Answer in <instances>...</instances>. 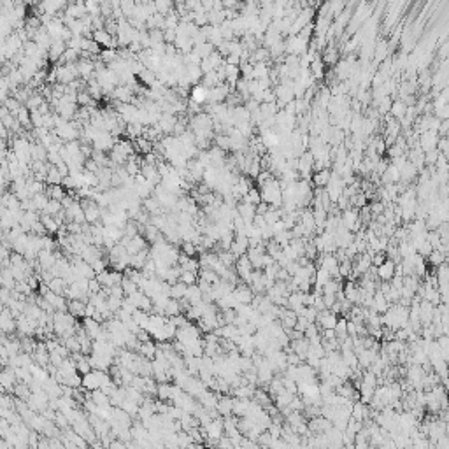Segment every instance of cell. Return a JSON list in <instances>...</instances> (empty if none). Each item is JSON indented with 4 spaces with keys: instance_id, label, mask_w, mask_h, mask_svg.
<instances>
[{
    "instance_id": "6da1fadb",
    "label": "cell",
    "mask_w": 449,
    "mask_h": 449,
    "mask_svg": "<svg viewBox=\"0 0 449 449\" xmlns=\"http://www.w3.org/2000/svg\"><path fill=\"white\" fill-rule=\"evenodd\" d=\"M114 379L109 375V372L105 370H98V368H93L91 372L83 375V388L86 391H93V390H100V388L107 386Z\"/></svg>"
},
{
    "instance_id": "7a4b0ae2",
    "label": "cell",
    "mask_w": 449,
    "mask_h": 449,
    "mask_svg": "<svg viewBox=\"0 0 449 449\" xmlns=\"http://www.w3.org/2000/svg\"><path fill=\"white\" fill-rule=\"evenodd\" d=\"M81 204L83 209H85V216H86V223L90 225H95L102 219V207L97 204V200H93V198H81Z\"/></svg>"
},
{
    "instance_id": "3957f363",
    "label": "cell",
    "mask_w": 449,
    "mask_h": 449,
    "mask_svg": "<svg viewBox=\"0 0 449 449\" xmlns=\"http://www.w3.org/2000/svg\"><path fill=\"white\" fill-rule=\"evenodd\" d=\"M0 328H2V332L7 335L14 334V332H18V319H16V316L12 314V311L7 307V305H4L2 307V316H0Z\"/></svg>"
},
{
    "instance_id": "277c9868",
    "label": "cell",
    "mask_w": 449,
    "mask_h": 449,
    "mask_svg": "<svg viewBox=\"0 0 449 449\" xmlns=\"http://www.w3.org/2000/svg\"><path fill=\"white\" fill-rule=\"evenodd\" d=\"M337 321H339V314H335L332 309H325L318 314V319H316V323L321 330L325 328H335L337 327Z\"/></svg>"
},
{
    "instance_id": "5b68a950",
    "label": "cell",
    "mask_w": 449,
    "mask_h": 449,
    "mask_svg": "<svg viewBox=\"0 0 449 449\" xmlns=\"http://www.w3.org/2000/svg\"><path fill=\"white\" fill-rule=\"evenodd\" d=\"M0 384H2V390L5 391V393H11V391H14L16 384H18V377H16V372L12 367H5L4 372H2V375H0Z\"/></svg>"
},
{
    "instance_id": "8992f818",
    "label": "cell",
    "mask_w": 449,
    "mask_h": 449,
    "mask_svg": "<svg viewBox=\"0 0 449 449\" xmlns=\"http://www.w3.org/2000/svg\"><path fill=\"white\" fill-rule=\"evenodd\" d=\"M67 42L62 41V39H53V44L49 46V51H48V58L51 62H60V58L63 56V53L67 51Z\"/></svg>"
},
{
    "instance_id": "52a82bcc",
    "label": "cell",
    "mask_w": 449,
    "mask_h": 449,
    "mask_svg": "<svg viewBox=\"0 0 449 449\" xmlns=\"http://www.w3.org/2000/svg\"><path fill=\"white\" fill-rule=\"evenodd\" d=\"M230 251L234 253L235 256H242L249 251V237L248 235H235L234 242H232V248Z\"/></svg>"
},
{
    "instance_id": "ba28073f",
    "label": "cell",
    "mask_w": 449,
    "mask_h": 449,
    "mask_svg": "<svg viewBox=\"0 0 449 449\" xmlns=\"http://www.w3.org/2000/svg\"><path fill=\"white\" fill-rule=\"evenodd\" d=\"M395 262L388 258L382 265L377 267V279L379 281H391L395 277Z\"/></svg>"
},
{
    "instance_id": "9c48e42d",
    "label": "cell",
    "mask_w": 449,
    "mask_h": 449,
    "mask_svg": "<svg viewBox=\"0 0 449 449\" xmlns=\"http://www.w3.org/2000/svg\"><path fill=\"white\" fill-rule=\"evenodd\" d=\"M216 411L219 412V416L221 418H228V416L234 414V398L232 397H221L219 395V400H218V407H216Z\"/></svg>"
},
{
    "instance_id": "30bf717a",
    "label": "cell",
    "mask_w": 449,
    "mask_h": 449,
    "mask_svg": "<svg viewBox=\"0 0 449 449\" xmlns=\"http://www.w3.org/2000/svg\"><path fill=\"white\" fill-rule=\"evenodd\" d=\"M237 211H239V214L244 218L246 223H253V219H255V216H256V205L241 200V204H237Z\"/></svg>"
},
{
    "instance_id": "8fae6325",
    "label": "cell",
    "mask_w": 449,
    "mask_h": 449,
    "mask_svg": "<svg viewBox=\"0 0 449 449\" xmlns=\"http://www.w3.org/2000/svg\"><path fill=\"white\" fill-rule=\"evenodd\" d=\"M186 300L189 302V304L191 305H197V304H200V302H204V293H202V290H200V286H198V282L197 284H191V286H188V290H186Z\"/></svg>"
},
{
    "instance_id": "7c38bea8",
    "label": "cell",
    "mask_w": 449,
    "mask_h": 449,
    "mask_svg": "<svg viewBox=\"0 0 449 449\" xmlns=\"http://www.w3.org/2000/svg\"><path fill=\"white\" fill-rule=\"evenodd\" d=\"M146 241H148V239H146L144 235L137 234L135 237H132V241L128 242L125 248L128 249V253H130V255H135V253H139V251H142L144 248H148V242H146Z\"/></svg>"
},
{
    "instance_id": "4fadbf2b",
    "label": "cell",
    "mask_w": 449,
    "mask_h": 449,
    "mask_svg": "<svg viewBox=\"0 0 449 449\" xmlns=\"http://www.w3.org/2000/svg\"><path fill=\"white\" fill-rule=\"evenodd\" d=\"M332 174H334V172L328 171V169H321V171H316L314 176H312V182L316 184V188H325V186L330 182Z\"/></svg>"
},
{
    "instance_id": "5bb4252c",
    "label": "cell",
    "mask_w": 449,
    "mask_h": 449,
    "mask_svg": "<svg viewBox=\"0 0 449 449\" xmlns=\"http://www.w3.org/2000/svg\"><path fill=\"white\" fill-rule=\"evenodd\" d=\"M69 312L78 319L86 316V302L85 300H69Z\"/></svg>"
},
{
    "instance_id": "9a60e30c",
    "label": "cell",
    "mask_w": 449,
    "mask_h": 449,
    "mask_svg": "<svg viewBox=\"0 0 449 449\" xmlns=\"http://www.w3.org/2000/svg\"><path fill=\"white\" fill-rule=\"evenodd\" d=\"M427 260H428V264L435 269V267H439L441 264H444V262H448V253L441 251V249H434V251L427 256Z\"/></svg>"
},
{
    "instance_id": "2e32d148",
    "label": "cell",
    "mask_w": 449,
    "mask_h": 449,
    "mask_svg": "<svg viewBox=\"0 0 449 449\" xmlns=\"http://www.w3.org/2000/svg\"><path fill=\"white\" fill-rule=\"evenodd\" d=\"M407 107H409V105L405 104L402 98H398V100H393L390 112H391V116H393L395 119H398V121H400V119L405 116V112H407Z\"/></svg>"
},
{
    "instance_id": "e0dca14e",
    "label": "cell",
    "mask_w": 449,
    "mask_h": 449,
    "mask_svg": "<svg viewBox=\"0 0 449 449\" xmlns=\"http://www.w3.org/2000/svg\"><path fill=\"white\" fill-rule=\"evenodd\" d=\"M41 219H42V223H44V227H46V230H48L49 235H51V234H58L60 223L56 221L55 216H51V214H41Z\"/></svg>"
},
{
    "instance_id": "ac0fdd59",
    "label": "cell",
    "mask_w": 449,
    "mask_h": 449,
    "mask_svg": "<svg viewBox=\"0 0 449 449\" xmlns=\"http://www.w3.org/2000/svg\"><path fill=\"white\" fill-rule=\"evenodd\" d=\"M46 182H48V184H62L63 182V176H62V172L58 171L56 165L49 164L48 176H46Z\"/></svg>"
},
{
    "instance_id": "d6986e66",
    "label": "cell",
    "mask_w": 449,
    "mask_h": 449,
    "mask_svg": "<svg viewBox=\"0 0 449 449\" xmlns=\"http://www.w3.org/2000/svg\"><path fill=\"white\" fill-rule=\"evenodd\" d=\"M156 349H158V346H156L153 341L142 342L141 348H139V355H142V357L149 358V360H155V357H156Z\"/></svg>"
},
{
    "instance_id": "ffe728a7",
    "label": "cell",
    "mask_w": 449,
    "mask_h": 449,
    "mask_svg": "<svg viewBox=\"0 0 449 449\" xmlns=\"http://www.w3.org/2000/svg\"><path fill=\"white\" fill-rule=\"evenodd\" d=\"M186 290H188V284H184L182 281H176L174 284H171V298L181 300L186 297Z\"/></svg>"
},
{
    "instance_id": "44dd1931",
    "label": "cell",
    "mask_w": 449,
    "mask_h": 449,
    "mask_svg": "<svg viewBox=\"0 0 449 449\" xmlns=\"http://www.w3.org/2000/svg\"><path fill=\"white\" fill-rule=\"evenodd\" d=\"M46 193L49 195V198H55V200L62 202V198L67 195V191H65L63 184H49L48 189H46Z\"/></svg>"
},
{
    "instance_id": "7402d4cb",
    "label": "cell",
    "mask_w": 449,
    "mask_h": 449,
    "mask_svg": "<svg viewBox=\"0 0 449 449\" xmlns=\"http://www.w3.org/2000/svg\"><path fill=\"white\" fill-rule=\"evenodd\" d=\"M153 4L156 7V12L160 14H169L174 9V0H153Z\"/></svg>"
},
{
    "instance_id": "603a6c76",
    "label": "cell",
    "mask_w": 449,
    "mask_h": 449,
    "mask_svg": "<svg viewBox=\"0 0 449 449\" xmlns=\"http://www.w3.org/2000/svg\"><path fill=\"white\" fill-rule=\"evenodd\" d=\"M242 200H244V202H249V204H255V205H258V204H260V202H264V200H262V191H260V188H255V186H253V188L249 189L248 193H246L244 197H242Z\"/></svg>"
},
{
    "instance_id": "cb8c5ba5",
    "label": "cell",
    "mask_w": 449,
    "mask_h": 449,
    "mask_svg": "<svg viewBox=\"0 0 449 449\" xmlns=\"http://www.w3.org/2000/svg\"><path fill=\"white\" fill-rule=\"evenodd\" d=\"M76 365H78V372L81 375H85V374H88V372L93 370V365H91V361H90L88 355H83L79 360H76Z\"/></svg>"
},
{
    "instance_id": "d4e9b609",
    "label": "cell",
    "mask_w": 449,
    "mask_h": 449,
    "mask_svg": "<svg viewBox=\"0 0 449 449\" xmlns=\"http://www.w3.org/2000/svg\"><path fill=\"white\" fill-rule=\"evenodd\" d=\"M182 309H181V304H179V300H176V298H171V300L167 302V305H165V314L169 316V318H174V316L181 314Z\"/></svg>"
},
{
    "instance_id": "484cf974",
    "label": "cell",
    "mask_w": 449,
    "mask_h": 449,
    "mask_svg": "<svg viewBox=\"0 0 449 449\" xmlns=\"http://www.w3.org/2000/svg\"><path fill=\"white\" fill-rule=\"evenodd\" d=\"M335 334H337V339L339 341H344L346 337H349L348 334V318H339L337 321V327H335Z\"/></svg>"
},
{
    "instance_id": "4316f807",
    "label": "cell",
    "mask_w": 449,
    "mask_h": 449,
    "mask_svg": "<svg viewBox=\"0 0 449 449\" xmlns=\"http://www.w3.org/2000/svg\"><path fill=\"white\" fill-rule=\"evenodd\" d=\"M388 53H390V48L384 41H379V44L374 48V56H375V62H382V60L386 58Z\"/></svg>"
},
{
    "instance_id": "83f0119b",
    "label": "cell",
    "mask_w": 449,
    "mask_h": 449,
    "mask_svg": "<svg viewBox=\"0 0 449 449\" xmlns=\"http://www.w3.org/2000/svg\"><path fill=\"white\" fill-rule=\"evenodd\" d=\"M179 281H182L184 284L191 286V284H197L198 282V272H193V270H182L181 277H179Z\"/></svg>"
},
{
    "instance_id": "f1b7e54d",
    "label": "cell",
    "mask_w": 449,
    "mask_h": 449,
    "mask_svg": "<svg viewBox=\"0 0 449 449\" xmlns=\"http://www.w3.org/2000/svg\"><path fill=\"white\" fill-rule=\"evenodd\" d=\"M62 211H63L62 202H60V200H55V198H51V200H49V204H48V207L44 209V212H42V214L56 216V214H58V212H62Z\"/></svg>"
},
{
    "instance_id": "f546056e",
    "label": "cell",
    "mask_w": 449,
    "mask_h": 449,
    "mask_svg": "<svg viewBox=\"0 0 449 449\" xmlns=\"http://www.w3.org/2000/svg\"><path fill=\"white\" fill-rule=\"evenodd\" d=\"M121 286H123V290H125V295H126V297H128V295H132V293H135V291L139 290V284H137V282H134L130 277H126V275H125V277H123Z\"/></svg>"
},
{
    "instance_id": "4dcf8cb0",
    "label": "cell",
    "mask_w": 449,
    "mask_h": 449,
    "mask_svg": "<svg viewBox=\"0 0 449 449\" xmlns=\"http://www.w3.org/2000/svg\"><path fill=\"white\" fill-rule=\"evenodd\" d=\"M321 58H323V62L327 63V65H337V58H339L337 49H334V48L325 49V53H323Z\"/></svg>"
},
{
    "instance_id": "1f68e13d",
    "label": "cell",
    "mask_w": 449,
    "mask_h": 449,
    "mask_svg": "<svg viewBox=\"0 0 449 449\" xmlns=\"http://www.w3.org/2000/svg\"><path fill=\"white\" fill-rule=\"evenodd\" d=\"M179 248H181V251L184 253V255H188V256H197L198 255L197 244L191 242V241H182V244L179 246Z\"/></svg>"
},
{
    "instance_id": "d6a6232c",
    "label": "cell",
    "mask_w": 449,
    "mask_h": 449,
    "mask_svg": "<svg viewBox=\"0 0 449 449\" xmlns=\"http://www.w3.org/2000/svg\"><path fill=\"white\" fill-rule=\"evenodd\" d=\"M67 2H69V0H67Z\"/></svg>"
}]
</instances>
